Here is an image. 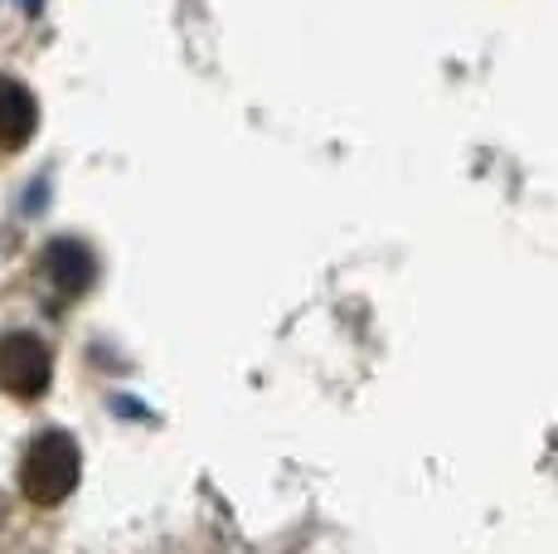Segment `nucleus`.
<instances>
[{
    "instance_id": "f257e3e1",
    "label": "nucleus",
    "mask_w": 558,
    "mask_h": 554,
    "mask_svg": "<svg viewBox=\"0 0 558 554\" xmlns=\"http://www.w3.org/2000/svg\"><path fill=\"white\" fill-rule=\"evenodd\" d=\"M78 472H83L78 443L69 433H39L29 443L25 462H20V492L35 501V506H59L78 486Z\"/></svg>"
},
{
    "instance_id": "f03ea898",
    "label": "nucleus",
    "mask_w": 558,
    "mask_h": 554,
    "mask_svg": "<svg viewBox=\"0 0 558 554\" xmlns=\"http://www.w3.org/2000/svg\"><path fill=\"white\" fill-rule=\"evenodd\" d=\"M53 380V360L49 346L29 332H10L0 336V389L15 399H39Z\"/></svg>"
},
{
    "instance_id": "7ed1b4c3",
    "label": "nucleus",
    "mask_w": 558,
    "mask_h": 554,
    "mask_svg": "<svg viewBox=\"0 0 558 554\" xmlns=\"http://www.w3.org/2000/svg\"><path fill=\"white\" fill-rule=\"evenodd\" d=\"M45 273H49L53 292L83 297L93 282H98V258H93V249L78 239H53L49 253H45Z\"/></svg>"
},
{
    "instance_id": "20e7f679",
    "label": "nucleus",
    "mask_w": 558,
    "mask_h": 554,
    "mask_svg": "<svg viewBox=\"0 0 558 554\" xmlns=\"http://www.w3.org/2000/svg\"><path fill=\"white\" fill-rule=\"evenodd\" d=\"M35 98L15 79H0V152H20L35 136Z\"/></svg>"
},
{
    "instance_id": "39448f33",
    "label": "nucleus",
    "mask_w": 558,
    "mask_h": 554,
    "mask_svg": "<svg viewBox=\"0 0 558 554\" xmlns=\"http://www.w3.org/2000/svg\"><path fill=\"white\" fill-rule=\"evenodd\" d=\"M0 526H5V501H0Z\"/></svg>"
}]
</instances>
